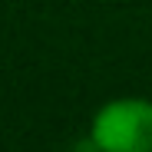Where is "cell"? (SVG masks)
Wrapping results in <instances>:
<instances>
[{
	"label": "cell",
	"instance_id": "cell-1",
	"mask_svg": "<svg viewBox=\"0 0 152 152\" xmlns=\"http://www.w3.org/2000/svg\"><path fill=\"white\" fill-rule=\"evenodd\" d=\"M96 152H152V103L113 99L93 119Z\"/></svg>",
	"mask_w": 152,
	"mask_h": 152
}]
</instances>
